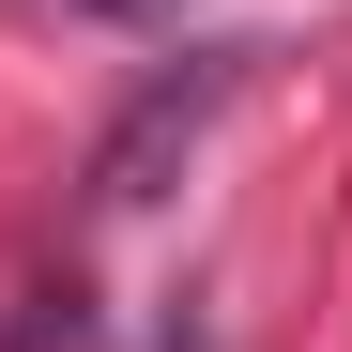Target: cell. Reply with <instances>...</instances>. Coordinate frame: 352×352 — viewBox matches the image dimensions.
<instances>
[{
	"label": "cell",
	"instance_id": "6da1fadb",
	"mask_svg": "<svg viewBox=\"0 0 352 352\" xmlns=\"http://www.w3.org/2000/svg\"><path fill=\"white\" fill-rule=\"evenodd\" d=\"M245 62H261V46H184V62H153L123 92V123L92 138V214H153L168 184H184V153L214 138V107L245 92Z\"/></svg>",
	"mask_w": 352,
	"mask_h": 352
},
{
	"label": "cell",
	"instance_id": "7a4b0ae2",
	"mask_svg": "<svg viewBox=\"0 0 352 352\" xmlns=\"http://www.w3.org/2000/svg\"><path fill=\"white\" fill-rule=\"evenodd\" d=\"M153 352H230V337H214V307H168V322H153Z\"/></svg>",
	"mask_w": 352,
	"mask_h": 352
},
{
	"label": "cell",
	"instance_id": "3957f363",
	"mask_svg": "<svg viewBox=\"0 0 352 352\" xmlns=\"http://www.w3.org/2000/svg\"><path fill=\"white\" fill-rule=\"evenodd\" d=\"M62 16H168V0H62Z\"/></svg>",
	"mask_w": 352,
	"mask_h": 352
},
{
	"label": "cell",
	"instance_id": "277c9868",
	"mask_svg": "<svg viewBox=\"0 0 352 352\" xmlns=\"http://www.w3.org/2000/svg\"><path fill=\"white\" fill-rule=\"evenodd\" d=\"M0 352H31V337H0Z\"/></svg>",
	"mask_w": 352,
	"mask_h": 352
}]
</instances>
